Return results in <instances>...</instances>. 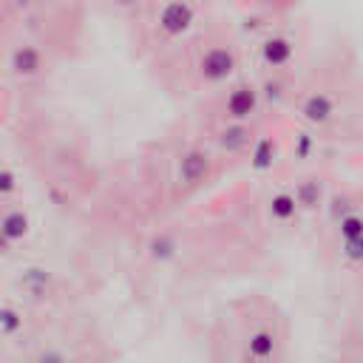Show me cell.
I'll list each match as a JSON object with an SVG mask.
<instances>
[{
    "mask_svg": "<svg viewBox=\"0 0 363 363\" xmlns=\"http://www.w3.org/2000/svg\"><path fill=\"white\" fill-rule=\"evenodd\" d=\"M235 71H238V54L230 43H213L196 60V74L207 85L227 82L235 77Z\"/></svg>",
    "mask_w": 363,
    "mask_h": 363,
    "instance_id": "6da1fadb",
    "label": "cell"
},
{
    "mask_svg": "<svg viewBox=\"0 0 363 363\" xmlns=\"http://www.w3.org/2000/svg\"><path fill=\"white\" fill-rule=\"evenodd\" d=\"M196 6L190 0H164L156 11V34L162 40H179L196 26Z\"/></svg>",
    "mask_w": 363,
    "mask_h": 363,
    "instance_id": "7a4b0ae2",
    "label": "cell"
},
{
    "mask_svg": "<svg viewBox=\"0 0 363 363\" xmlns=\"http://www.w3.org/2000/svg\"><path fill=\"white\" fill-rule=\"evenodd\" d=\"M261 108V91L258 85L252 82H235L227 96H224V119H233V122H250Z\"/></svg>",
    "mask_w": 363,
    "mask_h": 363,
    "instance_id": "3957f363",
    "label": "cell"
},
{
    "mask_svg": "<svg viewBox=\"0 0 363 363\" xmlns=\"http://www.w3.org/2000/svg\"><path fill=\"white\" fill-rule=\"evenodd\" d=\"M298 116L312 130L332 125L337 119V99H335V94H329V91H309L301 99V105H298Z\"/></svg>",
    "mask_w": 363,
    "mask_h": 363,
    "instance_id": "277c9868",
    "label": "cell"
},
{
    "mask_svg": "<svg viewBox=\"0 0 363 363\" xmlns=\"http://www.w3.org/2000/svg\"><path fill=\"white\" fill-rule=\"evenodd\" d=\"M213 176V156L204 147H187L176 162V179L184 187H199Z\"/></svg>",
    "mask_w": 363,
    "mask_h": 363,
    "instance_id": "5b68a950",
    "label": "cell"
},
{
    "mask_svg": "<svg viewBox=\"0 0 363 363\" xmlns=\"http://www.w3.org/2000/svg\"><path fill=\"white\" fill-rule=\"evenodd\" d=\"M295 51H298V45H295V40L286 37V34H269V37H264V40L258 43V60H261V65L269 68V71L286 68V65L295 60Z\"/></svg>",
    "mask_w": 363,
    "mask_h": 363,
    "instance_id": "8992f818",
    "label": "cell"
},
{
    "mask_svg": "<svg viewBox=\"0 0 363 363\" xmlns=\"http://www.w3.org/2000/svg\"><path fill=\"white\" fill-rule=\"evenodd\" d=\"M255 139V128L250 122H233L227 119L218 130H216V145L224 153H244Z\"/></svg>",
    "mask_w": 363,
    "mask_h": 363,
    "instance_id": "52a82bcc",
    "label": "cell"
},
{
    "mask_svg": "<svg viewBox=\"0 0 363 363\" xmlns=\"http://www.w3.org/2000/svg\"><path fill=\"white\" fill-rule=\"evenodd\" d=\"M244 354L252 360H272L278 357V335L272 326H255L247 332Z\"/></svg>",
    "mask_w": 363,
    "mask_h": 363,
    "instance_id": "ba28073f",
    "label": "cell"
},
{
    "mask_svg": "<svg viewBox=\"0 0 363 363\" xmlns=\"http://www.w3.org/2000/svg\"><path fill=\"white\" fill-rule=\"evenodd\" d=\"M9 68H11L14 77H23V79L37 77V74L43 71V51H40L37 45H31V43H23V45H17V48L11 51Z\"/></svg>",
    "mask_w": 363,
    "mask_h": 363,
    "instance_id": "9c48e42d",
    "label": "cell"
},
{
    "mask_svg": "<svg viewBox=\"0 0 363 363\" xmlns=\"http://www.w3.org/2000/svg\"><path fill=\"white\" fill-rule=\"evenodd\" d=\"M247 150H250V167L255 173H267L278 162V142L272 133H258Z\"/></svg>",
    "mask_w": 363,
    "mask_h": 363,
    "instance_id": "30bf717a",
    "label": "cell"
},
{
    "mask_svg": "<svg viewBox=\"0 0 363 363\" xmlns=\"http://www.w3.org/2000/svg\"><path fill=\"white\" fill-rule=\"evenodd\" d=\"M292 196H295V201H298L301 210H309V213L320 210V207L326 204V187H323V179H318V176H303L301 182H295Z\"/></svg>",
    "mask_w": 363,
    "mask_h": 363,
    "instance_id": "8fae6325",
    "label": "cell"
},
{
    "mask_svg": "<svg viewBox=\"0 0 363 363\" xmlns=\"http://www.w3.org/2000/svg\"><path fill=\"white\" fill-rule=\"evenodd\" d=\"M267 213H269V218H272L275 224H289L292 218H298L301 207H298L292 190H275V193H269V199H267Z\"/></svg>",
    "mask_w": 363,
    "mask_h": 363,
    "instance_id": "7c38bea8",
    "label": "cell"
},
{
    "mask_svg": "<svg viewBox=\"0 0 363 363\" xmlns=\"http://www.w3.org/2000/svg\"><path fill=\"white\" fill-rule=\"evenodd\" d=\"M0 233L14 244V241H23L28 233H31V218L28 213L23 210H6L0 216Z\"/></svg>",
    "mask_w": 363,
    "mask_h": 363,
    "instance_id": "4fadbf2b",
    "label": "cell"
},
{
    "mask_svg": "<svg viewBox=\"0 0 363 363\" xmlns=\"http://www.w3.org/2000/svg\"><path fill=\"white\" fill-rule=\"evenodd\" d=\"M179 255V238L173 233H156L147 241V258L156 264H167Z\"/></svg>",
    "mask_w": 363,
    "mask_h": 363,
    "instance_id": "5bb4252c",
    "label": "cell"
},
{
    "mask_svg": "<svg viewBox=\"0 0 363 363\" xmlns=\"http://www.w3.org/2000/svg\"><path fill=\"white\" fill-rule=\"evenodd\" d=\"M335 230H337V238L340 241L360 238L363 235V207H354V210L343 213L340 218H335Z\"/></svg>",
    "mask_w": 363,
    "mask_h": 363,
    "instance_id": "9a60e30c",
    "label": "cell"
},
{
    "mask_svg": "<svg viewBox=\"0 0 363 363\" xmlns=\"http://www.w3.org/2000/svg\"><path fill=\"white\" fill-rule=\"evenodd\" d=\"M20 284H23V289H26L28 295L43 298V295L48 292V286H51V272L43 269V267H28V269L23 272Z\"/></svg>",
    "mask_w": 363,
    "mask_h": 363,
    "instance_id": "2e32d148",
    "label": "cell"
},
{
    "mask_svg": "<svg viewBox=\"0 0 363 363\" xmlns=\"http://www.w3.org/2000/svg\"><path fill=\"white\" fill-rule=\"evenodd\" d=\"M315 150H318V136L312 133V128L298 130V136L292 139V159L295 162H309L315 156Z\"/></svg>",
    "mask_w": 363,
    "mask_h": 363,
    "instance_id": "e0dca14e",
    "label": "cell"
},
{
    "mask_svg": "<svg viewBox=\"0 0 363 363\" xmlns=\"http://www.w3.org/2000/svg\"><path fill=\"white\" fill-rule=\"evenodd\" d=\"M23 329V315L14 306H0V335L11 337Z\"/></svg>",
    "mask_w": 363,
    "mask_h": 363,
    "instance_id": "ac0fdd59",
    "label": "cell"
},
{
    "mask_svg": "<svg viewBox=\"0 0 363 363\" xmlns=\"http://www.w3.org/2000/svg\"><path fill=\"white\" fill-rule=\"evenodd\" d=\"M340 255H343V261H346V264L360 267V264H363V235H360V238L340 241Z\"/></svg>",
    "mask_w": 363,
    "mask_h": 363,
    "instance_id": "d6986e66",
    "label": "cell"
},
{
    "mask_svg": "<svg viewBox=\"0 0 363 363\" xmlns=\"http://www.w3.org/2000/svg\"><path fill=\"white\" fill-rule=\"evenodd\" d=\"M258 91H261V102H281V96H284V82L281 79H267L264 85H258Z\"/></svg>",
    "mask_w": 363,
    "mask_h": 363,
    "instance_id": "ffe728a7",
    "label": "cell"
},
{
    "mask_svg": "<svg viewBox=\"0 0 363 363\" xmlns=\"http://www.w3.org/2000/svg\"><path fill=\"white\" fill-rule=\"evenodd\" d=\"M17 190V176L9 167H0V196H11Z\"/></svg>",
    "mask_w": 363,
    "mask_h": 363,
    "instance_id": "44dd1931",
    "label": "cell"
},
{
    "mask_svg": "<svg viewBox=\"0 0 363 363\" xmlns=\"http://www.w3.org/2000/svg\"><path fill=\"white\" fill-rule=\"evenodd\" d=\"M119 9H125V11H133V9H139L142 6V0H113Z\"/></svg>",
    "mask_w": 363,
    "mask_h": 363,
    "instance_id": "7402d4cb",
    "label": "cell"
},
{
    "mask_svg": "<svg viewBox=\"0 0 363 363\" xmlns=\"http://www.w3.org/2000/svg\"><path fill=\"white\" fill-rule=\"evenodd\" d=\"M9 247H11V241H9V238L0 233V252H9Z\"/></svg>",
    "mask_w": 363,
    "mask_h": 363,
    "instance_id": "603a6c76",
    "label": "cell"
},
{
    "mask_svg": "<svg viewBox=\"0 0 363 363\" xmlns=\"http://www.w3.org/2000/svg\"><path fill=\"white\" fill-rule=\"evenodd\" d=\"M31 3H34V0H14V6H17V9H28Z\"/></svg>",
    "mask_w": 363,
    "mask_h": 363,
    "instance_id": "cb8c5ba5",
    "label": "cell"
},
{
    "mask_svg": "<svg viewBox=\"0 0 363 363\" xmlns=\"http://www.w3.org/2000/svg\"><path fill=\"white\" fill-rule=\"evenodd\" d=\"M357 357H363V335H360V340H357Z\"/></svg>",
    "mask_w": 363,
    "mask_h": 363,
    "instance_id": "d4e9b609",
    "label": "cell"
},
{
    "mask_svg": "<svg viewBox=\"0 0 363 363\" xmlns=\"http://www.w3.org/2000/svg\"><path fill=\"white\" fill-rule=\"evenodd\" d=\"M357 204H360V207H363V193H360V199H357Z\"/></svg>",
    "mask_w": 363,
    "mask_h": 363,
    "instance_id": "484cf974",
    "label": "cell"
}]
</instances>
